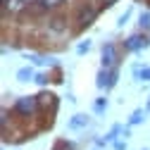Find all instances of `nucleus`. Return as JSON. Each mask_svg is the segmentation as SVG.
<instances>
[{
    "label": "nucleus",
    "mask_w": 150,
    "mask_h": 150,
    "mask_svg": "<svg viewBox=\"0 0 150 150\" xmlns=\"http://www.w3.org/2000/svg\"><path fill=\"white\" fill-rule=\"evenodd\" d=\"M36 107H38V98H31V96L19 98V100H17V105H14V110L19 112V115H24V117L33 115V112H36Z\"/></svg>",
    "instance_id": "1"
},
{
    "label": "nucleus",
    "mask_w": 150,
    "mask_h": 150,
    "mask_svg": "<svg viewBox=\"0 0 150 150\" xmlns=\"http://www.w3.org/2000/svg\"><path fill=\"white\" fill-rule=\"evenodd\" d=\"M115 64H117V48L112 45V43H107L103 48V67L105 69H112Z\"/></svg>",
    "instance_id": "2"
},
{
    "label": "nucleus",
    "mask_w": 150,
    "mask_h": 150,
    "mask_svg": "<svg viewBox=\"0 0 150 150\" xmlns=\"http://www.w3.org/2000/svg\"><path fill=\"white\" fill-rule=\"evenodd\" d=\"M115 81H117V71L103 67V71L98 74V88H110V86H115Z\"/></svg>",
    "instance_id": "3"
},
{
    "label": "nucleus",
    "mask_w": 150,
    "mask_h": 150,
    "mask_svg": "<svg viewBox=\"0 0 150 150\" xmlns=\"http://www.w3.org/2000/svg\"><path fill=\"white\" fill-rule=\"evenodd\" d=\"M145 45H148V38H145V36H138V33H134V36L126 41V50H141V48H145Z\"/></svg>",
    "instance_id": "4"
},
{
    "label": "nucleus",
    "mask_w": 150,
    "mask_h": 150,
    "mask_svg": "<svg viewBox=\"0 0 150 150\" xmlns=\"http://www.w3.org/2000/svg\"><path fill=\"white\" fill-rule=\"evenodd\" d=\"M93 17H96V10H93V7H83L79 12V26H88L93 22Z\"/></svg>",
    "instance_id": "5"
},
{
    "label": "nucleus",
    "mask_w": 150,
    "mask_h": 150,
    "mask_svg": "<svg viewBox=\"0 0 150 150\" xmlns=\"http://www.w3.org/2000/svg\"><path fill=\"white\" fill-rule=\"evenodd\" d=\"M83 126H88V117L86 115H74L71 119H69V129H83Z\"/></svg>",
    "instance_id": "6"
},
{
    "label": "nucleus",
    "mask_w": 150,
    "mask_h": 150,
    "mask_svg": "<svg viewBox=\"0 0 150 150\" xmlns=\"http://www.w3.org/2000/svg\"><path fill=\"white\" fill-rule=\"evenodd\" d=\"M57 105V100H55L52 93H43V96H38V107H55Z\"/></svg>",
    "instance_id": "7"
},
{
    "label": "nucleus",
    "mask_w": 150,
    "mask_h": 150,
    "mask_svg": "<svg viewBox=\"0 0 150 150\" xmlns=\"http://www.w3.org/2000/svg\"><path fill=\"white\" fill-rule=\"evenodd\" d=\"M3 3H5V10H10V12L24 10V0H3Z\"/></svg>",
    "instance_id": "8"
},
{
    "label": "nucleus",
    "mask_w": 150,
    "mask_h": 150,
    "mask_svg": "<svg viewBox=\"0 0 150 150\" xmlns=\"http://www.w3.org/2000/svg\"><path fill=\"white\" fill-rule=\"evenodd\" d=\"M134 76L143 79V81H150V67H134Z\"/></svg>",
    "instance_id": "9"
},
{
    "label": "nucleus",
    "mask_w": 150,
    "mask_h": 150,
    "mask_svg": "<svg viewBox=\"0 0 150 150\" xmlns=\"http://www.w3.org/2000/svg\"><path fill=\"white\" fill-rule=\"evenodd\" d=\"M17 79H19V81H31V79H36V76H33V69H31V67L19 69V71H17Z\"/></svg>",
    "instance_id": "10"
},
{
    "label": "nucleus",
    "mask_w": 150,
    "mask_h": 150,
    "mask_svg": "<svg viewBox=\"0 0 150 150\" xmlns=\"http://www.w3.org/2000/svg\"><path fill=\"white\" fill-rule=\"evenodd\" d=\"M38 3H41L45 10H55V7H60V5L64 3V0H38Z\"/></svg>",
    "instance_id": "11"
},
{
    "label": "nucleus",
    "mask_w": 150,
    "mask_h": 150,
    "mask_svg": "<svg viewBox=\"0 0 150 150\" xmlns=\"http://www.w3.org/2000/svg\"><path fill=\"white\" fill-rule=\"evenodd\" d=\"M50 29H52V31H64V19H60V17H55V19L50 22Z\"/></svg>",
    "instance_id": "12"
},
{
    "label": "nucleus",
    "mask_w": 150,
    "mask_h": 150,
    "mask_svg": "<svg viewBox=\"0 0 150 150\" xmlns=\"http://www.w3.org/2000/svg\"><path fill=\"white\" fill-rule=\"evenodd\" d=\"M143 117H145V112H143V110H136L134 115H131V119H129V122H131V124H138Z\"/></svg>",
    "instance_id": "13"
},
{
    "label": "nucleus",
    "mask_w": 150,
    "mask_h": 150,
    "mask_svg": "<svg viewBox=\"0 0 150 150\" xmlns=\"http://www.w3.org/2000/svg\"><path fill=\"white\" fill-rule=\"evenodd\" d=\"M138 24H141L143 29H148V26H150V14H148V12H143V14H141V22H138Z\"/></svg>",
    "instance_id": "14"
},
{
    "label": "nucleus",
    "mask_w": 150,
    "mask_h": 150,
    "mask_svg": "<svg viewBox=\"0 0 150 150\" xmlns=\"http://www.w3.org/2000/svg\"><path fill=\"white\" fill-rule=\"evenodd\" d=\"M88 50H91V41H86V43H81V45L76 48V52H79V55H83V52H88Z\"/></svg>",
    "instance_id": "15"
},
{
    "label": "nucleus",
    "mask_w": 150,
    "mask_h": 150,
    "mask_svg": "<svg viewBox=\"0 0 150 150\" xmlns=\"http://www.w3.org/2000/svg\"><path fill=\"white\" fill-rule=\"evenodd\" d=\"M105 107H107V100H105V98H100V100L96 103V112H103Z\"/></svg>",
    "instance_id": "16"
},
{
    "label": "nucleus",
    "mask_w": 150,
    "mask_h": 150,
    "mask_svg": "<svg viewBox=\"0 0 150 150\" xmlns=\"http://www.w3.org/2000/svg\"><path fill=\"white\" fill-rule=\"evenodd\" d=\"M52 150H71V145H69V143H64V141H60V143L55 145Z\"/></svg>",
    "instance_id": "17"
},
{
    "label": "nucleus",
    "mask_w": 150,
    "mask_h": 150,
    "mask_svg": "<svg viewBox=\"0 0 150 150\" xmlns=\"http://www.w3.org/2000/svg\"><path fill=\"white\" fill-rule=\"evenodd\" d=\"M36 81H38L41 86H45V83H48V76H45V74H38V76H36Z\"/></svg>",
    "instance_id": "18"
},
{
    "label": "nucleus",
    "mask_w": 150,
    "mask_h": 150,
    "mask_svg": "<svg viewBox=\"0 0 150 150\" xmlns=\"http://www.w3.org/2000/svg\"><path fill=\"white\" fill-rule=\"evenodd\" d=\"M103 3H105V5H115L117 0H103Z\"/></svg>",
    "instance_id": "19"
}]
</instances>
